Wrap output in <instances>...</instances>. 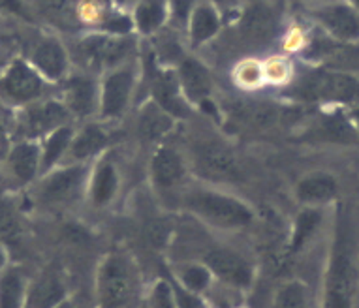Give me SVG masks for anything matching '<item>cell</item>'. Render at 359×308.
<instances>
[{
    "instance_id": "6da1fadb",
    "label": "cell",
    "mask_w": 359,
    "mask_h": 308,
    "mask_svg": "<svg viewBox=\"0 0 359 308\" xmlns=\"http://www.w3.org/2000/svg\"><path fill=\"white\" fill-rule=\"evenodd\" d=\"M359 286V252L352 218L339 211L325 265L322 308H353Z\"/></svg>"
},
{
    "instance_id": "7a4b0ae2",
    "label": "cell",
    "mask_w": 359,
    "mask_h": 308,
    "mask_svg": "<svg viewBox=\"0 0 359 308\" xmlns=\"http://www.w3.org/2000/svg\"><path fill=\"white\" fill-rule=\"evenodd\" d=\"M184 207L212 230L239 231L252 224L254 211L250 205L218 190L196 188L184 197Z\"/></svg>"
},
{
    "instance_id": "3957f363",
    "label": "cell",
    "mask_w": 359,
    "mask_h": 308,
    "mask_svg": "<svg viewBox=\"0 0 359 308\" xmlns=\"http://www.w3.org/2000/svg\"><path fill=\"white\" fill-rule=\"evenodd\" d=\"M136 293V273L128 258L118 252L102 260L96 274L98 308H128Z\"/></svg>"
},
{
    "instance_id": "277c9868",
    "label": "cell",
    "mask_w": 359,
    "mask_h": 308,
    "mask_svg": "<svg viewBox=\"0 0 359 308\" xmlns=\"http://www.w3.org/2000/svg\"><path fill=\"white\" fill-rule=\"evenodd\" d=\"M88 169L85 164L53 167L43 173L38 184V200L48 207H66L81 196L88 184Z\"/></svg>"
},
{
    "instance_id": "5b68a950",
    "label": "cell",
    "mask_w": 359,
    "mask_h": 308,
    "mask_svg": "<svg viewBox=\"0 0 359 308\" xmlns=\"http://www.w3.org/2000/svg\"><path fill=\"white\" fill-rule=\"evenodd\" d=\"M46 79L34 66L25 60H13L0 76V100L12 107H27L41 100Z\"/></svg>"
},
{
    "instance_id": "8992f818",
    "label": "cell",
    "mask_w": 359,
    "mask_h": 308,
    "mask_svg": "<svg viewBox=\"0 0 359 308\" xmlns=\"http://www.w3.org/2000/svg\"><path fill=\"white\" fill-rule=\"evenodd\" d=\"M305 96L324 106L350 109L359 104V79L346 71H318L306 81Z\"/></svg>"
},
{
    "instance_id": "52a82bcc",
    "label": "cell",
    "mask_w": 359,
    "mask_h": 308,
    "mask_svg": "<svg viewBox=\"0 0 359 308\" xmlns=\"http://www.w3.org/2000/svg\"><path fill=\"white\" fill-rule=\"evenodd\" d=\"M79 57L90 70L109 71L123 66L132 53V40L128 36L96 32L83 38L77 46Z\"/></svg>"
},
{
    "instance_id": "ba28073f",
    "label": "cell",
    "mask_w": 359,
    "mask_h": 308,
    "mask_svg": "<svg viewBox=\"0 0 359 308\" xmlns=\"http://www.w3.org/2000/svg\"><path fill=\"white\" fill-rule=\"evenodd\" d=\"M136 85V74L130 66L123 64L106 71L100 85L98 115L102 119H118L128 109Z\"/></svg>"
},
{
    "instance_id": "9c48e42d",
    "label": "cell",
    "mask_w": 359,
    "mask_h": 308,
    "mask_svg": "<svg viewBox=\"0 0 359 308\" xmlns=\"http://www.w3.org/2000/svg\"><path fill=\"white\" fill-rule=\"evenodd\" d=\"M201 263L211 271L212 279L236 290H248L254 282L252 263L236 250L212 248L203 254Z\"/></svg>"
},
{
    "instance_id": "30bf717a",
    "label": "cell",
    "mask_w": 359,
    "mask_h": 308,
    "mask_svg": "<svg viewBox=\"0 0 359 308\" xmlns=\"http://www.w3.org/2000/svg\"><path fill=\"white\" fill-rule=\"evenodd\" d=\"M23 130L30 137H46L60 126L68 125L72 113L62 102H34L23 107Z\"/></svg>"
},
{
    "instance_id": "8fae6325",
    "label": "cell",
    "mask_w": 359,
    "mask_h": 308,
    "mask_svg": "<svg viewBox=\"0 0 359 308\" xmlns=\"http://www.w3.org/2000/svg\"><path fill=\"white\" fill-rule=\"evenodd\" d=\"M314 18L324 27L325 32L339 42H359V10L352 4L346 2L325 4L314 12Z\"/></svg>"
},
{
    "instance_id": "7c38bea8",
    "label": "cell",
    "mask_w": 359,
    "mask_h": 308,
    "mask_svg": "<svg viewBox=\"0 0 359 308\" xmlns=\"http://www.w3.org/2000/svg\"><path fill=\"white\" fill-rule=\"evenodd\" d=\"M339 181L335 175L327 172L306 173L305 177L297 181L294 188L295 202L303 207H322L327 205L339 196Z\"/></svg>"
},
{
    "instance_id": "4fadbf2b",
    "label": "cell",
    "mask_w": 359,
    "mask_h": 308,
    "mask_svg": "<svg viewBox=\"0 0 359 308\" xmlns=\"http://www.w3.org/2000/svg\"><path fill=\"white\" fill-rule=\"evenodd\" d=\"M196 167L209 181H233L239 175L236 158L218 143H203L198 147Z\"/></svg>"
},
{
    "instance_id": "5bb4252c",
    "label": "cell",
    "mask_w": 359,
    "mask_h": 308,
    "mask_svg": "<svg viewBox=\"0 0 359 308\" xmlns=\"http://www.w3.org/2000/svg\"><path fill=\"white\" fill-rule=\"evenodd\" d=\"M187 177V164L181 153L170 145H162L151 158V181L156 188L173 190Z\"/></svg>"
},
{
    "instance_id": "9a60e30c",
    "label": "cell",
    "mask_w": 359,
    "mask_h": 308,
    "mask_svg": "<svg viewBox=\"0 0 359 308\" xmlns=\"http://www.w3.org/2000/svg\"><path fill=\"white\" fill-rule=\"evenodd\" d=\"M100 87L93 77L74 76L65 85V104L72 117H88L98 111Z\"/></svg>"
},
{
    "instance_id": "2e32d148",
    "label": "cell",
    "mask_w": 359,
    "mask_h": 308,
    "mask_svg": "<svg viewBox=\"0 0 359 308\" xmlns=\"http://www.w3.org/2000/svg\"><path fill=\"white\" fill-rule=\"evenodd\" d=\"M153 102L165 113H170L173 119L189 117V106L184 98L177 71L164 70L156 71L153 77Z\"/></svg>"
},
{
    "instance_id": "e0dca14e",
    "label": "cell",
    "mask_w": 359,
    "mask_h": 308,
    "mask_svg": "<svg viewBox=\"0 0 359 308\" xmlns=\"http://www.w3.org/2000/svg\"><path fill=\"white\" fill-rule=\"evenodd\" d=\"M30 64L40 71V76L48 81H60L68 74V53L65 46L57 38L41 40L32 51Z\"/></svg>"
},
{
    "instance_id": "ac0fdd59",
    "label": "cell",
    "mask_w": 359,
    "mask_h": 308,
    "mask_svg": "<svg viewBox=\"0 0 359 308\" xmlns=\"http://www.w3.org/2000/svg\"><path fill=\"white\" fill-rule=\"evenodd\" d=\"M177 77H179V85H181V90H183L187 102L201 106L203 102L211 98L212 79L209 76V71L205 70V66H201L198 60H181L179 70H177Z\"/></svg>"
},
{
    "instance_id": "d6986e66",
    "label": "cell",
    "mask_w": 359,
    "mask_h": 308,
    "mask_svg": "<svg viewBox=\"0 0 359 308\" xmlns=\"http://www.w3.org/2000/svg\"><path fill=\"white\" fill-rule=\"evenodd\" d=\"M118 192V173L117 167L109 158H104L95 166L88 175L87 194L88 202L95 207H107L115 200Z\"/></svg>"
},
{
    "instance_id": "ffe728a7",
    "label": "cell",
    "mask_w": 359,
    "mask_h": 308,
    "mask_svg": "<svg viewBox=\"0 0 359 308\" xmlns=\"http://www.w3.org/2000/svg\"><path fill=\"white\" fill-rule=\"evenodd\" d=\"M8 167L19 183H30L41 169V145L34 139L15 143L8 153Z\"/></svg>"
},
{
    "instance_id": "44dd1931",
    "label": "cell",
    "mask_w": 359,
    "mask_h": 308,
    "mask_svg": "<svg viewBox=\"0 0 359 308\" xmlns=\"http://www.w3.org/2000/svg\"><path fill=\"white\" fill-rule=\"evenodd\" d=\"M66 299V286L59 273L48 271L29 288L27 308H57Z\"/></svg>"
},
{
    "instance_id": "7402d4cb",
    "label": "cell",
    "mask_w": 359,
    "mask_h": 308,
    "mask_svg": "<svg viewBox=\"0 0 359 308\" xmlns=\"http://www.w3.org/2000/svg\"><path fill=\"white\" fill-rule=\"evenodd\" d=\"M107 147V132L102 128L100 125L88 122L81 128V130L74 134L68 148V156L72 162L76 164H85L90 160L93 156L102 153Z\"/></svg>"
},
{
    "instance_id": "603a6c76",
    "label": "cell",
    "mask_w": 359,
    "mask_h": 308,
    "mask_svg": "<svg viewBox=\"0 0 359 308\" xmlns=\"http://www.w3.org/2000/svg\"><path fill=\"white\" fill-rule=\"evenodd\" d=\"M187 23H189V36L192 48H200L218 34L222 21H220L218 10L212 4H198L196 8H192Z\"/></svg>"
},
{
    "instance_id": "cb8c5ba5",
    "label": "cell",
    "mask_w": 359,
    "mask_h": 308,
    "mask_svg": "<svg viewBox=\"0 0 359 308\" xmlns=\"http://www.w3.org/2000/svg\"><path fill=\"white\" fill-rule=\"evenodd\" d=\"M320 224H322V211L318 207H303V211H299L292 224L288 248H286L290 258L303 252L309 241L314 237V233L318 231Z\"/></svg>"
},
{
    "instance_id": "d4e9b609",
    "label": "cell",
    "mask_w": 359,
    "mask_h": 308,
    "mask_svg": "<svg viewBox=\"0 0 359 308\" xmlns=\"http://www.w3.org/2000/svg\"><path fill=\"white\" fill-rule=\"evenodd\" d=\"M72 137H74V130L70 128V125L60 126V128H57V130H53L51 134L43 137L40 173H48L53 167H57V164L68 154Z\"/></svg>"
},
{
    "instance_id": "484cf974",
    "label": "cell",
    "mask_w": 359,
    "mask_h": 308,
    "mask_svg": "<svg viewBox=\"0 0 359 308\" xmlns=\"http://www.w3.org/2000/svg\"><path fill=\"white\" fill-rule=\"evenodd\" d=\"M27 280L19 269L0 271V308H27Z\"/></svg>"
},
{
    "instance_id": "4316f807",
    "label": "cell",
    "mask_w": 359,
    "mask_h": 308,
    "mask_svg": "<svg viewBox=\"0 0 359 308\" xmlns=\"http://www.w3.org/2000/svg\"><path fill=\"white\" fill-rule=\"evenodd\" d=\"M168 19L165 0H140L134 6V27L142 34H153Z\"/></svg>"
},
{
    "instance_id": "83f0119b",
    "label": "cell",
    "mask_w": 359,
    "mask_h": 308,
    "mask_svg": "<svg viewBox=\"0 0 359 308\" xmlns=\"http://www.w3.org/2000/svg\"><path fill=\"white\" fill-rule=\"evenodd\" d=\"M243 30L252 43H264L271 40L273 30H275V18H273L271 10L264 6L248 10L243 18Z\"/></svg>"
},
{
    "instance_id": "f1b7e54d",
    "label": "cell",
    "mask_w": 359,
    "mask_h": 308,
    "mask_svg": "<svg viewBox=\"0 0 359 308\" xmlns=\"http://www.w3.org/2000/svg\"><path fill=\"white\" fill-rule=\"evenodd\" d=\"M173 126V117L156 104H149L140 117V134L149 141L164 137Z\"/></svg>"
},
{
    "instance_id": "f546056e",
    "label": "cell",
    "mask_w": 359,
    "mask_h": 308,
    "mask_svg": "<svg viewBox=\"0 0 359 308\" xmlns=\"http://www.w3.org/2000/svg\"><path fill=\"white\" fill-rule=\"evenodd\" d=\"M177 282L187 288V290L194 291V293H205L211 288L212 274L207 269L205 263H184L179 267L177 271Z\"/></svg>"
},
{
    "instance_id": "4dcf8cb0",
    "label": "cell",
    "mask_w": 359,
    "mask_h": 308,
    "mask_svg": "<svg viewBox=\"0 0 359 308\" xmlns=\"http://www.w3.org/2000/svg\"><path fill=\"white\" fill-rule=\"evenodd\" d=\"M271 308H309V290L301 280H290L277 290Z\"/></svg>"
},
{
    "instance_id": "1f68e13d",
    "label": "cell",
    "mask_w": 359,
    "mask_h": 308,
    "mask_svg": "<svg viewBox=\"0 0 359 308\" xmlns=\"http://www.w3.org/2000/svg\"><path fill=\"white\" fill-rule=\"evenodd\" d=\"M21 235V225L13 213V209L0 202V239L2 241H18Z\"/></svg>"
},
{
    "instance_id": "d6a6232c",
    "label": "cell",
    "mask_w": 359,
    "mask_h": 308,
    "mask_svg": "<svg viewBox=\"0 0 359 308\" xmlns=\"http://www.w3.org/2000/svg\"><path fill=\"white\" fill-rule=\"evenodd\" d=\"M151 304L153 308H179L170 280H158L154 284L153 291H151Z\"/></svg>"
},
{
    "instance_id": "836d02e7",
    "label": "cell",
    "mask_w": 359,
    "mask_h": 308,
    "mask_svg": "<svg viewBox=\"0 0 359 308\" xmlns=\"http://www.w3.org/2000/svg\"><path fill=\"white\" fill-rule=\"evenodd\" d=\"M171 288H173V295H175L177 307L179 308H205V302L201 299L200 293L187 290L179 284L177 280H170Z\"/></svg>"
},
{
    "instance_id": "e575fe53",
    "label": "cell",
    "mask_w": 359,
    "mask_h": 308,
    "mask_svg": "<svg viewBox=\"0 0 359 308\" xmlns=\"http://www.w3.org/2000/svg\"><path fill=\"white\" fill-rule=\"evenodd\" d=\"M36 4L49 18H65L70 0H36Z\"/></svg>"
},
{
    "instance_id": "d590c367",
    "label": "cell",
    "mask_w": 359,
    "mask_h": 308,
    "mask_svg": "<svg viewBox=\"0 0 359 308\" xmlns=\"http://www.w3.org/2000/svg\"><path fill=\"white\" fill-rule=\"evenodd\" d=\"M171 2V13L175 18L177 23H187L190 18V12H192V0H170Z\"/></svg>"
},
{
    "instance_id": "8d00e7d4",
    "label": "cell",
    "mask_w": 359,
    "mask_h": 308,
    "mask_svg": "<svg viewBox=\"0 0 359 308\" xmlns=\"http://www.w3.org/2000/svg\"><path fill=\"white\" fill-rule=\"evenodd\" d=\"M259 79H262V71H259V68H256V66H243L241 68V76H239V81H241V85H245V87H254V85L259 83Z\"/></svg>"
},
{
    "instance_id": "74e56055",
    "label": "cell",
    "mask_w": 359,
    "mask_h": 308,
    "mask_svg": "<svg viewBox=\"0 0 359 308\" xmlns=\"http://www.w3.org/2000/svg\"><path fill=\"white\" fill-rule=\"evenodd\" d=\"M0 10L15 13L19 18L29 19V13H27V8H25L23 0H0Z\"/></svg>"
},
{
    "instance_id": "f35d334b",
    "label": "cell",
    "mask_w": 359,
    "mask_h": 308,
    "mask_svg": "<svg viewBox=\"0 0 359 308\" xmlns=\"http://www.w3.org/2000/svg\"><path fill=\"white\" fill-rule=\"evenodd\" d=\"M346 117H348V120H350L352 128L358 132V136H359V104H358V106H353V107H350V109H348Z\"/></svg>"
},
{
    "instance_id": "ab89813d",
    "label": "cell",
    "mask_w": 359,
    "mask_h": 308,
    "mask_svg": "<svg viewBox=\"0 0 359 308\" xmlns=\"http://www.w3.org/2000/svg\"><path fill=\"white\" fill-rule=\"evenodd\" d=\"M209 4H212L215 8H222L226 12H230V10H236L237 4H239V0H209Z\"/></svg>"
},
{
    "instance_id": "60d3db41",
    "label": "cell",
    "mask_w": 359,
    "mask_h": 308,
    "mask_svg": "<svg viewBox=\"0 0 359 308\" xmlns=\"http://www.w3.org/2000/svg\"><path fill=\"white\" fill-rule=\"evenodd\" d=\"M57 308H87V304L79 299H65Z\"/></svg>"
},
{
    "instance_id": "b9f144b4",
    "label": "cell",
    "mask_w": 359,
    "mask_h": 308,
    "mask_svg": "<svg viewBox=\"0 0 359 308\" xmlns=\"http://www.w3.org/2000/svg\"><path fill=\"white\" fill-rule=\"evenodd\" d=\"M118 8H134L140 0H113Z\"/></svg>"
},
{
    "instance_id": "7bdbcfd3",
    "label": "cell",
    "mask_w": 359,
    "mask_h": 308,
    "mask_svg": "<svg viewBox=\"0 0 359 308\" xmlns=\"http://www.w3.org/2000/svg\"><path fill=\"white\" fill-rule=\"evenodd\" d=\"M6 265V254H4V248H2V244H0V271L4 269Z\"/></svg>"
},
{
    "instance_id": "ee69618b",
    "label": "cell",
    "mask_w": 359,
    "mask_h": 308,
    "mask_svg": "<svg viewBox=\"0 0 359 308\" xmlns=\"http://www.w3.org/2000/svg\"><path fill=\"white\" fill-rule=\"evenodd\" d=\"M350 4H352V6H355L359 10V0H350Z\"/></svg>"
},
{
    "instance_id": "f6af8a7d",
    "label": "cell",
    "mask_w": 359,
    "mask_h": 308,
    "mask_svg": "<svg viewBox=\"0 0 359 308\" xmlns=\"http://www.w3.org/2000/svg\"><path fill=\"white\" fill-rule=\"evenodd\" d=\"M2 139H4V128L0 126V141H2Z\"/></svg>"
}]
</instances>
